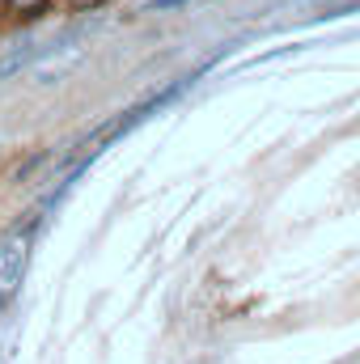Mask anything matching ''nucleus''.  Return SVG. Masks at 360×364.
I'll use <instances>...</instances> for the list:
<instances>
[{"label":"nucleus","instance_id":"f257e3e1","mask_svg":"<svg viewBox=\"0 0 360 364\" xmlns=\"http://www.w3.org/2000/svg\"><path fill=\"white\" fill-rule=\"evenodd\" d=\"M30 267V225H17L4 242H0V305H9L26 279Z\"/></svg>","mask_w":360,"mask_h":364},{"label":"nucleus","instance_id":"f03ea898","mask_svg":"<svg viewBox=\"0 0 360 364\" xmlns=\"http://www.w3.org/2000/svg\"><path fill=\"white\" fill-rule=\"evenodd\" d=\"M4 4H9V13H21V17H34V13H38V9H43L47 0H4Z\"/></svg>","mask_w":360,"mask_h":364},{"label":"nucleus","instance_id":"20e7f679","mask_svg":"<svg viewBox=\"0 0 360 364\" xmlns=\"http://www.w3.org/2000/svg\"><path fill=\"white\" fill-rule=\"evenodd\" d=\"M170 4H182V0H157V9H170Z\"/></svg>","mask_w":360,"mask_h":364},{"label":"nucleus","instance_id":"7ed1b4c3","mask_svg":"<svg viewBox=\"0 0 360 364\" xmlns=\"http://www.w3.org/2000/svg\"><path fill=\"white\" fill-rule=\"evenodd\" d=\"M73 9H97V4H106V0H68Z\"/></svg>","mask_w":360,"mask_h":364}]
</instances>
